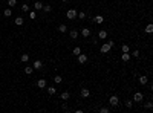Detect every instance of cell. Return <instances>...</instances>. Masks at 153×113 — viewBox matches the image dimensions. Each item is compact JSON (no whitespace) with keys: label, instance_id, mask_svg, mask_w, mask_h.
Returning <instances> with one entry per match:
<instances>
[{"label":"cell","instance_id":"cell-1","mask_svg":"<svg viewBox=\"0 0 153 113\" xmlns=\"http://www.w3.org/2000/svg\"><path fill=\"white\" fill-rule=\"evenodd\" d=\"M113 46H115V41H109V43H104L103 46H101V49H100V50H101V54H107V52H109V50L112 49Z\"/></svg>","mask_w":153,"mask_h":113},{"label":"cell","instance_id":"cell-2","mask_svg":"<svg viewBox=\"0 0 153 113\" xmlns=\"http://www.w3.org/2000/svg\"><path fill=\"white\" fill-rule=\"evenodd\" d=\"M109 104H110V105H113V107H116V105L119 104V98H118L116 95H112V96L109 98Z\"/></svg>","mask_w":153,"mask_h":113},{"label":"cell","instance_id":"cell-3","mask_svg":"<svg viewBox=\"0 0 153 113\" xmlns=\"http://www.w3.org/2000/svg\"><path fill=\"white\" fill-rule=\"evenodd\" d=\"M77 14L78 12L75 11V9H69V11L66 12V17L69 18V20H74V18H77Z\"/></svg>","mask_w":153,"mask_h":113},{"label":"cell","instance_id":"cell-4","mask_svg":"<svg viewBox=\"0 0 153 113\" xmlns=\"http://www.w3.org/2000/svg\"><path fill=\"white\" fill-rule=\"evenodd\" d=\"M78 57V63L80 64H86L87 63V55L86 54H80V55H77Z\"/></svg>","mask_w":153,"mask_h":113},{"label":"cell","instance_id":"cell-5","mask_svg":"<svg viewBox=\"0 0 153 113\" xmlns=\"http://www.w3.org/2000/svg\"><path fill=\"white\" fill-rule=\"evenodd\" d=\"M133 101H135V102H141L142 101V93L136 92L135 95H133Z\"/></svg>","mask_w":153,"mask_h":113},{"label":"cell","instance_id":"cell-6","mask_svg":"<svg viewBox=\"0 0 153 113\" xmlns=\"http://www.w3.org/2000/svg\"><path fill=\"white\" fill-rule=\"evenodd\" d=\"M37 86L40 87V89H44V87H46V80H44V78L38 80V81H37Z\"/></svg>","mask_w":153,"mask_h":113},{"label":"cell","instance_id":"cell-7","mask_svg":"<svg viewBox=\"0 0 153 113\" xmlns=\"http://www.w3.org/2000/svg\"><path fill=\"white\" fill-rule=\"evenodd\" d=\"M43 5H44V3H41L40 0H37V2L34 3V8L37 9V11H40V9H43Z\"/></svg>","mask_w":153,"mask_h":113},{"label":"cell","instance_id":"cell-8","mask_svg":"<svg viewBox=\"0 0 153 113\" xmlns=\"http://www.w3.org/2000/svg\"><path fill=\"white\" fill-rule=\"evenodd\" d=\"M93 21H95L96 25H101L103 21H104V17H103V15H96V17L93 18Z\"/></svg>","mask_w":153,"mask_h":113},{"label":"cell","instance_id":"cell-9","mask_svg":"<svg viewBox=\"0 0 153 113\" xmlns=\"http://www.w3.org/2000/svg\"><path fill=\"white\" fill-rule=\"evenodd\" d=\"M139 83H141L142 86H144V84H147V83H149V78H147L145 75H141V76H139Z\"/></svg>","mask_w":153,"mask_h":113},{"label":"cell","instance_id":"cell-10","mask_svg":"<svg viewBox=\"0 0 153 113\" xmlns=\"http://www.w3.org/2000/svg\"><path fill=\"white\" fill-rule=\"evenodd\" d=\"M41 66H43V63H41L40 60H35V61H34V69L38 70V69H41Z\"/></svg>","mask_w":153,"mask_h":113},{"label":"cell","instance_id":"cell-11","mask_svg":"<svg viewBox=\"0 0 153 113\" xmlns=\"http://www.w3.org/2000/svg\"><path fill=\"white\" fill-rule=\"evenodd\" d=\"M23 23H25L23 17H17L15 18V25H17V26H23Z\"/></svg>","mask_w":153,"mask_h":113},{"label":"cell","instance_id":"cell-12","mask_svg":"<svg viewBox=\"0 0 153 113\" xmlns=\"http://www.w3.org/2000/svg\"><path fill=\"white\" fill-rule=\"evenodd\" d=\"M89 95H90V90H87V89L81 90V96H83V98H89Z\"/></svg>","mask_w":153,"mask_h":113},{"label":"cell","instance_id":"cell-13","mask_svg":"<svg viewBox=\"0 0 153 113\" xmlns=\"http://www.w3.org/2000/svg\"><path fill=\"white\" fill-rule=\"evenodd\" d=\"M69 98H70V93L69 92H63V93H61V99H63V101H67Z\"/></svg>","mask_w":153,"mask_h":113},{"label":"cell","instance_id":"cell-14","mask_svg":"<svg viewBox=\"0 0 153 113\" xmlns=\"http://www.w3.org/2000/svg\"><path fill=\"white\" fill-rule=\"evenodd\" d=\"M121 60H122V61H129V60H130V54H129V52H122Z\"/></svg>","mask_w":153,"mask_h":113},{"label":"cell","instance_id":"cell-15","mask_svg":"<svg viewBox=\"0 0 153 113\" xmlns=\"http://www.w3.org/2000/svg\"><path fill=\"white\" fill-rule=\"evenodd\" d=\"M20 60H22V63H28V61H29V55H28V54H22Z\"/></svg>","mask_w":153,"mask_h":113},{"label":"cell","instance_id":"cell-16","mask_svg":"<svg viewBox=\"0 0 153 113\" xmlns=\"http://www.w3.org/2000/svg\"><path fill=\"white\" fill-rule=\"evenodd\" d=\"M81 34H83L84 38H87L90 35V29H81Z\"/></svg>","mask_w":153,"mask_h":113},{"label":"cell","instance_id":"cell-17","mask_svg":"<svg viewBox=\"0 0 153 113\" xmlns=\"http://www.w3.org/2000/svg\"><path fill=\"white\" fill-rule=\"evenodd\" d=\"M98 37L101 38V40H104V38H107V31H104V29H103V31H100Z\"/></svg>","mask_w":153,"mask_h":113},{"label":"cell","instance_id":"cell-18","mask_svg":"<svg viewBox=\"0 0 153 113\" xmlns=\"http://www.w3.org/2000/svg\"><path fill=\"white\" fill-rule=\"evenodd\" d=\"M3 15H5V17H11V15H12V11H11V8H6L5 11H3Z\"/></svg>","mask_w":153,"mask_h":113},{"label":"cell","instance_id":"cell-19","mask_svg":"<svg viewBox=\"0 0 153 113\" xmlns=\"http://www.w3.org/2000/svg\"><path fill=\"white\" fill-rule=\"evenodd\" d=\"M77 37H78V31H75V29H70V38H72V40H75Z\"/></svg>","mask_w":153,"mask_h":113},{"label":"cell","instance_id":"cell-20","mask_svg":"<svg viewBox=\"0 0 153 113\" xmlns=\"http://www.w3.org/2000/svg\"><path fill=\"white\" fill-rule=\"evenodd\" d=\"M32 70H34V67H32V66H26L25 67V73H26V75H31Z\"/></svg>","mask_w":153,"mask_h":113},{"label":"cell","instance_id":"cell-21","mask_svg":"<svg viewBox=\"0 0 153 113\" xmlns=\"http://www.w3.org/2000/svg\"><path fill=\"white\" fill-rule=\"evenodd\" d=\"M145 32H147V34H152L153 32V25L152 23H149L147 26H145Z\"/></svg>","mask_w":153,"mask_h":113},{"label":"cell","instance_id":"cell-22","mask_svg":"<svg viewBox=\"0 0 153 113\" xmlns=\"http://www.w3.org/2000/svg\"><path fill=\"white\" fill-rule=\"evenodd\" d=\"M48 93H49V95H55V93H57V89H55V87H48Z\"/></svg>","mask_w":153,"mask_h":113},{"label":"cell","instance_id":"cell-23","mask_svg":"<svg viewBox=\"0 0 153 113\" xmlns=\"http://www.w3.org/2000/svg\"><path fill=\"white\" fill-rule=\"evenodd\" d=\"M58 31H60L61 34H64V32L67 31V26H66V25H60V26H58Z\"/></svg>","mask_w":153,"mask_h":113},{"label":"cell","instance_id":"cell-24","mask_svg":"<svg viewBox=\"0 0 153 113\" xmlns=\"http://www.w3.org/2000/svg\"><path fill=\"white\" fill-rule=\"evenodd\" d=\"M72 54H74V55H75V57H77V55H80V54H81V49H80V47H78V46H77V47H74Z\"/></svg>","mask_w":153,"mask_h":113},{"label":"cell","instance_id":"cell-25","mask_svg":"<svg viewBox=\"0 0 153 113\" xmlns=\"http://www.w3.org/2000/svg\"><path fill=\"white\" fill-rule=\"evenodd\" d=\"M43 11L44 12H51L52 11V6L51 5H43Z\"/></svg>","mask_w":153,"mask_h":113},{"label":"cell","instance_id":"cell-26","mask_svg":"<svg viewBox=\"0 0 153 113\" xmlns=\"http://www.w3.org/2000/svg\"><path fill=\"white\" fill-rule=\"evenodd\" d=\"M29 18H31V20H35V18H37V14H35V11H29Z\"/></svg>","mask_w":153,"mask_h":113},{"label":"cell","instance_id":"cell-27","mask_svg":"<svg viewBox=\"0 0 153 113\" xmlns=\"http://www.w3.org/2000/svg\"><path fill=\"white\" fill-rule=\"evenodd\" d=\"M8 5H9V8H12V6L17 5V0H8Z\"/></svg>","mask_w":153,"mask_h":113},{"label":"cell","instance_id":"cell-28","mask_svg":"<svg viewBox=\"0 0 153 113\" xmlns=\"http://www.w3.org/2000/svg\"><path fill=\"white\" fill-rule=\"evenodd\" d=\"M54 81H55V83H57V84H60V83H61V81H63V78H61V76H60V75H57V76H55V78H54Z\"/></svg>","mask_w":153,"mask_h":113},{"label":"cell","instance_id":"cell-29","mask_svg":"<svg viewBox=\"0 0 153 113\" xmlns=\"http://www.w3.org/2000/svg\"><path fill=\"white\" fill-rule=\"evenodd\" d=\"M132 105H133V101H132V99L126 101V107H127V109H132Z\"/></svg>","mask_w":153,"mask_h":113},{"label":"cell","instance_id":"cell-30","mask_svg":"<svg viewBox=\"0 0 153 113\" xmlns=\"http://www.w3.org/2000/svg\"><path fill=\"white\" fill-rule=\"evenodd\" d=\"M77 17L81 18V20H84V18H86V12H80V14H77Z\"/></svg>","mask_w":153,"mask_h":113},{"label":"cell","instance_id":"cell-31","mask_svg":"<svg viewBox=\"0 0 153 113\" xmlns=\"http://www.w3.org/2000/svg\"><path fill=\"white\" fill-rule=\"evenodd\" d=\"M22 9H23L25 12H29V5H22Z\"/></svg>","mask_w":153,"mask_h":113},{"label":"cell","instance_id":"cell-32","mask_svg":"<svg viewBox=\"0 0 153 113\" xmlns=\"http://www.w3.org/2000/svg\"><path fill=\"white\" fill-rule=\"evenodd\" d=\"M121 50H122V52H129L130 49H129V46H127V44H124V46L121 47Z\"/></svg>","mask_w":153,"mask_h":113},{"label":"cell","instance_id":"cell-33","mask_svg":"<svg viewBox=\"0 0 153 113\" xmlns=\"http://www.w3.org/2000/svg\"><path fill=\"white\" fill-rule=\"evenodd\" d=\"M132 57L138 58V57H139V50H133V52H132Z\"/></svg>","mask_w":153,"mask_h":113},{"label":"cell","instance_id":"cell-34","mask_svg":"<svg viewBox=\"0 0 153 113\" xmlns=\"http://www.w3.org/2000/svg\"><path fill=\"white\" fill-rule=\"evenodd\" d=\"M100 112H101V113H109V109H107V107H101V109H100Z\"/></svg>","mask_w":153,"mask_h":113},{"label":"cell","instance_id":"cell-35","mask_svg":"<svg viewBox=\"0 0 153 113\" xmlns=\"http://www.w3.org/2000/svg\"><path fill=\"white\" fill-rule=\"evenodd\" d=\"M145 107L150 110V109H153V104H152V102H147V104H145Z\"/></svg>","mask_w":153,"mask_h":113},{"label":"cell","instance_id":"cell-36","mask_svg":"<svg viewBox=\"0 0 153 113\" xmlns=\"http://www.w3.org/2000/svg\"><path fill=\"white\" fill-rule=\"evenodd\" d=\"M61 2H67V0H61Z\"/></svg>","mask_w":153,"mask_h":113}]
</instances>
